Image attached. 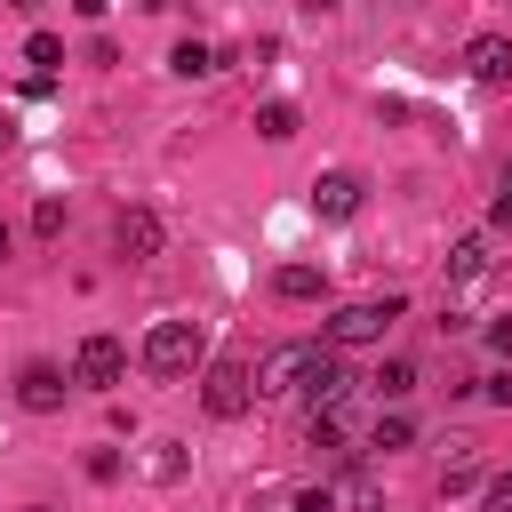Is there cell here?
<instances>
[{
    "label": "cell",
    "instance_id": "52a82bcc",
    "mask_svg": "<svg viewBox=\"0 0 512 512\" xmlns=\"http://www.w3.org/2000/svg\"><path fill=\"white\" fill-rule=\"evenodd\" d=\"M312 360H320V344H280L272 360H264V376H256V392H304V376H312Z\"/></svg>",
    "mask_w": 512,
    "mask_h": 512
},
{
    "label": "cell",
    "instance_id": "8fae6325",
    "mask_svg": "<svg viewBox=\"0 0 512 512\" xmlns=\"http://www.w3.org/2000/svg\"><path fill=\"white\" fill-rule=\"evenodd\" d=\"M272 288H280L288 304H312V296L328 288V272H320V264H280V272H272Z\"/></svg>",
    "mask_w": 512,
    "mask_h": 512
},
{
    "label": "cell",
    "instance_id": "7c38bea8",
    "mask_svg": "<svg viewBox=\"0 0 512 512\" xmlns=\"http://www.w3.org/2000/svg\"><path fill=\"white\" fill-rule=\"evenodd\" d=\"M472 480H480V456H472V440H448V464H440V488H448V496H464Z\"/></svg>",
    "mask_w": 512,
    "mask_h": 512
},
{
    "label": "cell",
    "instance_id": "5b68a950",
    "mask_svg": "<svg viewBox=\"0 0 512 512\" xmlns=\"http://www.w3.org/2000/svg\"><path fill=\"white\" fill-rule=\"evenodd\" d=\"M360 200H368V184H360L352 168H328V176H312V216L344 224V216H360Z\"/></svg>",
    "mask_w": 512,
    "mask_h": 512
},
{
    "label": "cell",
    "instance_id": "277c9868",
    "mask_svg": "<svg viewBox=\"0 0 512 512\" xmlns=\"http://www.w3.org/2000/svg\"><path fill=\"white\" fill-rule=\"evenodd\" d=\"M392 320H400V296H368V304H344V312L328 320V352H344V344H376Z\"/></svg>",
    "mask_w": 512,
    "mask_h": 512
},
{
    "label": "cell",
    "instance_id": "6da1fadb",
    "mask_svg": "<svg viewBox=\"0 0 512 512\" xmlns=\"http://www.w3.org/2000/svg\"><path fill=\"white\" fill-rule=\"evenodd\" d=\"M208 360V320H152L144 336V376L152 384H184Z\"/></svg>",
    "mask_w": 512,
    "mask_h": 512
},
{
    "label": "cell",
    "instance_id": "ac0fdd59",
    "mask_svg": "<svg viewBox=\"0 0 512 512\" xmlns=\"http://www.w3.org/2000/svg\"><path fill=\"white\" fill-rule=\"evenodd\" d=\"M24 64H40V80H48V64H64V40L56 32H24Z\"/></svg>",
    "mask_w": 512,
    "mask_h": 512
},
{
    "label": "cell",
    "instance_id": "603a6c76",
    "mask_svg": "<svg viewBox=\"0 0 512 512\" xmlns=\"http://www.w3.org/2000/svg\"><path fill=\"white\" fill-rule=\"evenodd\" d=\"M496 224H512V160H504V176H496Z\"/></svg>",
    "mask_w": 512,
    "mask_h": 512
},
{
    "label": "cell",
    "instance_id": "ffe728a7",
    "mask_svg": "<svg viewBox=\"0 0 512 512\" xmlns=\"http://www.w3.org/2000/svg\"><path fill=\"white\" fill-rule=\"evenodd\" d=\"M408 440H416V424H408L400 408H392V416H376V448H408Z\"/></svg>",
    "mask_w": 512,
    "mask_h": 512
},
{
    "label": "cell",
    "instance_id": "d6986e66",
    "mask_svg": "<svg viewBox=\"0 0 512 512\" xmlns=\"http://www.w3.org/2000/svg\"><path fill=\"white\" fill-rule=\"evenodd\" d=\"M80 472H88L96 488H112V480H120V448H88V456H80Z\"/></svg>",
    "mask_w": 512,
    "mask_h": 512
},
{
    "label": "cell",
    "instance_id": "9a60e30c",
    "mask_svg": "<svg viewBox=\"0 0 512 512\" xmlns=\"http://www.w3.org/2000/svg\"><path fill=\"white\" fill-rule=\"evenodd\" d=\"M168 64H176L184 80H208V72H216V48H208V40H176V56H168Z\"/></svg>",
    "mask_w": 512,
    "mask_h": 512
},
{
    "label": "cell",
    "instance_id": "44dd1931",
    "mask_svg": "<svg viewBox=\"0 0 512 512\" xmlns=\"http://www.w3.org/2000/svg\"><path fill=\"white\" fill-rule=\"evenodd\" d=\"M32 232L56 240V232H64V200H40V208H32Z\"/></svg>",
    "mask_w": 512,
    "mask_h": 512
},
{
    "label": "cell",
    "instance_id": "484cf974",
    "mask_svg": "<svg viewBox=\"0 0 512 512\" xmlns=\"http://www.w3.org/2000/svg\"><path fill=\"white\" fill-rule=\"evenodd\" d=\"M0 256H8V216H0Z\"/></svg>",
    "mask_w": 512,
    "mask_h": 512
},
{
    "label": "cell",
    "instance_id": "7a4b0ae2",
    "mask_svg": "<svg viewBox=\"0 0 512 512\" xmlns=\"http://www.w3.org/2000/svg\"><path fill=\"white\" fill-rule=\"evenodd\" d=\"M248 400H256V368L240 360V352H224V360H208V376H200V408L208 416H248Z\"/></svg>",
    "mask_w": 512,
    "mask_h": 512
},
{
    "label": "cell",
    "instance_id": "3957f363",
    "mask_svg": "<svg viewBox=\"0 0 512 512\" xmlns=\"http://www.w3.org/2000/svg\"><path fill=\"white\" fill-rule=\"evenodd\" d=\"M72 384H88V392H120L128 384V344L120 336H80V352H72Z\"/></svg>",
    "mask_w": 512,
    "mask_h": 512
},
{
    "label": "cell",
    "instance_id": "cb8c5ba5",
    "mask_svg": "<svg viewBox=\"0 0 512 512\" xmlns=\"http://www.w3.org/2000/svg\"><path fill=\"white\" fill-rule=\"evenodd\" d=\"M480 392H488L496 408H512V376H480Z\"/></svg>",
    "mask_w": 512,
    "mask_h": 512
},
{
    "label": "cell",
    "instance_id": "e0dca14e",
    "mask_svg": "<svg viewBox=\"0 0 512 512\" xmlns=\"http://www.w3.org/2000/svg\"><path fill=\"white\" fill-rule=\"evenodd\" d=\"M376 392H384V400H408V392H416V360H384V368H376Z\"/></svg>",
    "mask_w": 512,
    "mask_h": 512
},
{
    "label": "cell",
    "instance_id": "30bf717a",
    "mask_svg": "<svg viewBox=\"0 0 512 512\" xmlns=\"http://www.w3.org/2000/svg\"><path fill=\"white\" fill-rule=\"evenodd\" d=\"M344 384H352V376L336 368V352H320L312 376H304V400H312V408H344Z\"/></svg>",
    "mask_w": 512,
    "mask_h": 512
},
{
    "label": "cell",
    "instance_id": "7402d4cb",
    "mask_svg": "<svg viewBox=\"0 0 512 512\" xmlns=\"http://www.w3.org/2000/svg\"><path fill=\"white\" fill-rule=\"evenodd\" d=\"M480 512H512V472H496V480L480 488Z\"/></svg>",
    "mask_w": 512,
    "mask_h": 512
},
{
    "label": "cell",
    "instance_id": "8992f818",
    "mask_svg": "<svg viewBox=\"0 0 512 512\" xmlns=\"http://www.w3.org/2000/svg\"><path fill=\"white\" fill-rule=\"evenodd\" d=\"M160 240H168V232H160V216H152V208H120V216H112V248H120L128 264L160 256Z\"/></svg>",
    "mask_w": 512,
    "mask_h": 512
},
{
    "label": "cell",
    "instance_id": "ba28073f",
    "mask_svg": "<svg viewBox=\"0 0 512 512\" xmlns=\"http://www.w3.org/2000/svg\"><path fill=\"white\" fill-rule=\"evenodd\" d=\"M16 400H24L32 416H56V408H64V368H56V360H32V368L16 376Z\"/></svg>",
    "mask_w": 512,
    "mask_h": 512
},
{
    "label": "cell",
    "instance_id": "2e32d148",
    "mask_svg": "<svg viewBox=\"0 0 512 512\" xmlns=\"http://www.w3.org/2000/svg\"><path fill=\"white\" fill-rule=\"evenodd\" d=\"M144 472L168 488V480H184V440H152V456H144Z\"/></svg>",
    "mask_w": 512,
    "mask_h": 512
},
{
    "label": "cell",
    "instance_id": "d4e9b609",
    "mask_svg": "<svg viewBox=\"0 0 512 512\" xmlns=\"http://www.w3.org/2000/svg\"><path fill=\"white\" fill-rule=\"evenodd\" d=\"M288 512H328V488H304V496H296Z\"/></svg>",
    "mask_w": 512,
    "mask_h": 512
},
{
    "label": "cell",
    "instance_id": "5bb4252c",
    "mask_svg": "<svg viewBox=\"0 0 512 512\" xmlns=\"http://www.w3.org/2000/svg\"><path fill=\"white\" fill-rule=\"evenodd\" d=\"M480 272H488V240L472 232V240H456V256H448V280H456V288H472Z\"/></svg>",
    "mask_w": 512,
    "mask_h": 512
},
{
    "label": "cell",
    "instance_id": "4fadbf2b",
    "mask_svg": "<svg viewBox=\"0 0 512 512\" xmlns=\"http://www.w3.org/2000/svg\"><path fill=\"white\" fill-rule=\"evenodd\" d=\"M256 136H264V144H288V136H296V104H288V96L256 104Z\"/></svg>",
    "mask_w": 512,
    "mask_h": 512
},
{
    "label": "cell",
    "instance_id": "4316f807",
    "mask_svg": "<svg viewBox=\"0 0 512 512\" xmlns=\"http://www.w3.org/2000/svg\"><path fill=\"white\" fill-rule=\"evenodd\" d=\"M32 512H48V504H32Z\"/></svg>",
    "mask_w": 512,
    "mask_h": 512
},
{
    "label": "cell",
    "instance_id": "9c48e42d",
    "mask_svg": "<svg viewBox=\"0 0 512 512\" xmlns=\"http://www.w3.org/2000/svg\"><path fill=\"white\" fill-rule=\"evenodd\" d=\"M464 72L488 80V88H504V80H512V40H504V32H480V40L464 48Z\"/></svg>",
    "mask_w": 512,
    "mask_h": 512
}]
</instances>
